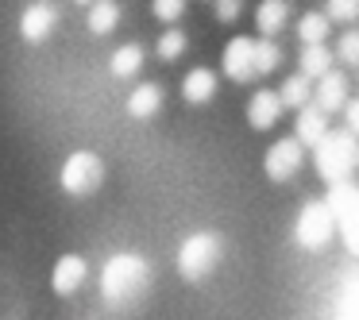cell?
Wrapping results in <instances>:
<instances>
[{
  "instance_id": "23",
  "label": "cell",
  "mask_w": 359,
  "mask_h": 320,
  "mask_svg": "<svg viewBox=\"0 0 359 320\" xmlns=\"http://www.w3.org/2000/svg\"><path fill=\"white\" fill-rule=\"evenodd\" d=\"M182 55H186V35H182L178 27L158 35V58H163V62H178Z\"/></svg>"
},
{
  "instance_id": "26",
  "label": "cell",
  "mask_w": 359,
  "mask_h": 320,
  "mask_svg": "<svg viewBox=\"0 0 359 320\" xmlns=\"http://www.w3.org/2000/svg\"><path fill=\"white\" fill-rule=\"evenodd\" d=\"M151 12H155L163 24H174V20H182V12H186V0H151Z\"/></svg>"
},
{
  "instance_id": "5",
  "label": "cell",
  "mask_w": 359,
  "mask_h": 320,
  "mask_svg": "<svg viewBox=\"0 0 359 320\" xmlns=\"http://www.w3.org/2000/svg\"><path fill=\"white\" fill-rule=\"evenodd\" d=\"M332 232H336V220L328 216L325 201H305L302 212H297V224H294V235L305 251H325L332 243Z\"/></svg>"
},
{
  "instance_id": "3",
  "label": "cell",
  "mask_w": 359,
  "mask_h": 320,
  "mask_svg": "<svg viewBox=\"0 0 359 320\" xmlns=\"http://www.w3.org/2000/svg\"><path fill=\"white\" fill-rule=\"evenodd\" d=\"M220 258H224V235L194 232V235H186V243H182V251H178V274L186 281H205L217 270Z\"/></svg>"
},
{
  "instance_id": "20",
  "label": "cell",
  "mask_w": 359,
  "mask_h": 320,
  "mask_svg": "<svg viewBox=\"0 0 359 320\" xmlns=\"http://www.w3.org/2000/svg\"><path fill=\"white\" fill-rule=\"evenodd\" d=\"M297 58H302V78H325V74L332 70V50H328L325 43L305 47Z\"/></svg>"
},
{
  "instance_id": "8",
  "label": "cell",
  "mask_w": 359,
  "mask_h": 320,
  "mask_svg": "<svg viewBox=\"0 0 359 320\" xmlns=\"http://www.w3.org/2000/svg\"><path fill=\"white\" fill-rule=\"evenodd\" d=\"M251 50H255V39H248V35H236V39L224 47V74L232 81H251V78H255Z\"/></svg>"
},
{
  "instance_id": "16",
  "label": "cell",
  "mask_w": 359,
  "mask_h": 320,
  "mask_svg": "<svg viewBox=\"0 0 359 320\" xmlns=\"http://www.w3.org/2000/svg\"><path fill=\"white\" fill-rule=\"evenodd\" d=\"M286 20H290V0H263L255 8V24H259V32H263V39L278 35L282 27H286Z\"/></svg>"
},
{
  "instance_id": "27",
  "label": "cell",
  "mask_w": 359,
  "mask_h": 320,
  "mask_svg": "<svg viewBox=\"0 0 359 320\" xmlns=\"http://www.w3.org/2000/svg\"><path fill=\"white\" fill-rule=\"evenodd\" d=\"M340 239L348 247V255H359V216L340 220Z\"/></svg>"
},
{
  "instance_id": "28",
  "label": "cell",
  "mask_w": 359,
  "mask_h": 320,
  "mask_svg": "<svg viewBox=\"0 0 359 320\" xmlns=\"http://www.w3.org/2000/svg\"><path fill=\"white\" fill-rule=\"evenodd\" d=\"M243 12V0H217V20L220 24H236Z\"/></svg>"
},
{
  "instance_id": "19",
  "label": "cell",
  "mask_w": 359,
  "mask_h": 320,
  "mask_svg": "<svg viewBox=\"0 0 359 320\" xmlns=\"http://www.w3.org/2000/svg\"><path fill=\"white\" fill-rule=\"evenodd\" d=\"M309 97H313V85H309V78H302V74H290V78L282 81V89H278L282 109H305Z\"/></svg>"
},
{
  "instance_id": "21",
  "label": "cell",
  "mask_w": 359,
  "mask_h": 320,
  "mask_svg": "<svg viewBox=\"0 0 359 320\" xmlns=\"http://www.w3.org/2000/svg\"><path fill=\"white\" fill-rule=\"evenodd\" d=\"M328 20H325V12H305L302 20H297V35H302V43L305 47H317V43H325L328 39Z\"/></svg>"
},
{
  "instance_id": "11",
  "label": "cell",
  "mask_w": 359,
  "mask_h": 320,
  "mask_svg": "<svg viewBox=\"0 0 359 320\" xmlns=\"http://www.w3.org/2000/svg\"><path fill=\"white\" fill-rule=\"evenodd\" d=\"M317 104L320 112H340L344 104H348V78H344V74H336V70H328L325 78H317Z\"/></svg>"
},
{
  "instance_id": "2",
  "label": "cell",
  "mask_w": 359,
  "mask_h": 320,
  "mask_svg": "<svg viewBox=\"0 0 359 320\" xmlns=\"http://www.w3.org/2000/svg\"><path fill=\"white\" fill-rule=\"evenodd\" d=\"M317 158V174L336 186V181H351V174L359 170V139L348 132H325V139L313 147Z\"/></svg>"
},
{
  "instance_id": "12",
  "label": "cell",
  "mask_w": 359,
  "mask_h": 320,
  "mask_svg": "<svg viewBox=\"0 0 359 320\" xmlns=\"http://www.w3.org/2000/svg\"><path fill=\"white\" fill-rule=\"evenodd\" d=\"M325 209H328V216H332L336 224L348 220V216H359V186H351V181H336V186H328Z\"/></svg>"
},
{
  "instance_id": "4",
  "label": "cell",
  "mask_w": 359,
  "mask_h": 320,
  "mask_svg": "<svg viewBox=\"0 0 359 320\" xmlns=\"http://www.w3.org/2000/svg\"><path fill=\"white\" fill-rule=\"evenodd\" d=\"M104 181V162L93 151H74L62 162V189L70 197H93Z\"/></svg>"
},
{
  "instance_id": "9",
  "label": "cell",
  "mask_w": 359,
  "mask_h": 320,
  "mask_svg": "<svg viewBox=\"0 0 359 320\" xmlns=\"http://www.w3.org/2000/svg\"><path fill=\"white\" fill-rule=\"evenodd\" d=\"M55 24H58V12L50 8V4H32V8L20 16V35H24L27 43H43L55 32Z\"/></svg>"
},
{
  "instance_id": "30",
  "label": "cell",
  "mask_w": 359,
  "mask_h": 320,
  "mask_svg": "<svg viewBox=\"0 0 359 320\" xmlns=\"http://www.w3.org/2000/svg\"><path fill=\"white\" fill-rule=\"evenodd\" d=\"M78 4H93V0H78Z\"/></svg>"
},
{
  "instance_id": "18",
  "label": "cell",
  "mask_w": 359,
  "mask_h": 320,
  "mask_svg": "<svg viewBox=\"0 0 359 320\" xmlns=\"http://www.w3.org/2000/svg\"><path fill=\"white\" fill-rule=\"evenodd\" d=\"M120 24V4L116 0H93L89 4V32L93 35H109Z\"/></svg>"
},
{
  "instance_id": "15",
  "label": "cell",
  "mask_w": 359,
  "mask_h": 320,
  "mask_svg": "<svg viewBox=\"0 0 359 320\" xmlns=\"http://www.w3.org/2000/svg\"><path fill=\"white\" fill-rule=\"evenodd\" d=\"M158 109H163V89H158L155 81H143V85L132 89V97H128V116L151 120Z\"/></svg>"
},
{
  "instance_id": "25",
  "label": "cell",
  "mask_w": 359,
  "mask_h": 320,
  "mask_svg": "<svg viewBox=\"0 0 359 320\" xmlns=\"http://www.w3.org/2000/svg\"><path fill=\"white\" fill-rule=\"evenodd\" d=\"M332 58H340L344 66H359V32H344Z\"/></svg>"
},
{
  "instance_id": "22",
  "label": "cell",
  "mask_w": 359,
  "mask_h": 320,
  "mask_svg": "<svg viewBox=\"0 0 359 320\" xmlns=\"http://www.w3.org/2000/svg\"><path fill=\"white\" fill-rule=\"evenodd\" d=\"M278 62H282V50L274 47V39H255V50H251V66H255V74L278 70Z\"/></svg>"
},
{
  "instance_id": "7",
  "label": "cell",
  "mask_w": 359,
  "mask_h": 320,
  "mask_svg": "<svg viewBox=\"0 0 359 320\" xmlns=\"http://www.w3.org/2000/svg\"><path fill=\"white\" fill-rule=\"evenodd\" d=\"M86 274H89V266H86V258H81V255H62L55 263V274H50V289H55L58 297H70V293H78V289H81Z\"/></svg>"
},
{
  "instance_id": "17",
  "label": "cell",
  "mask_w": 359,
  "mask_h": 320,
  "mask_svg": "<svg viewBox=\"0 0 359 320\" xmlns=\"http://www.w3.org/2000/svg\"><path fill=\"white\" fill-rule=\"evenodd\" d=\"M109 70H112V78H135V74L143 70V47L140 43H124V47H116L112 50V58H109Z\"/></svg>"
},
{
  "instance_id": "13",
  "label": "cell",
  "mask_w": 359,
  "mask_h": 320,
  "mask_svg": "<svg viewBox=\"0 0 359 320\" xmlns=\"http://www.w3.org/2000/svg\"><path fill=\"white\" fill-rule=\"evenodd\" d=\"M182 97H186L189 104H209L212 97H217V74L205 70V66L189 70L186 78H182Z\"/></svg>"
},
{
  "instance_id": "29",
  "label": "cell",
  "mask_w": 359,
  "mask_h": 320,
  "mask_svg": "<svg viewBox=\"0 0 359 320\" xmlns=\"http://www.w3.org/2000/svg\"><path fill=\"white\" fill-rule=\"evenodd\" d=\"M340 112H344V132L359 139V101H348Z\"/></svg>"
},
{
  "instance_id": "24",
  "label": "cell",
  "mask_w": 359,
  "mask_h": 320,
  "mask_svg": "<svg viewBox=\"0 0 359 320\" xmlns=\"http://www.w3.org/2000/svg\"><path fill=\"white\" fill-rule=\"evenodd\" d=\"M325 20L328 24H351V20H359V0H328L325 8Z\"/></svg>"
},
{
  "instance_id": "6",
  "label": "cell",
  "mask_w": 359,
  "mask_h": 320,
  "mask_svg": "<svg viewBox=\"0 0 359 320\" xmlns=\"http://www.w3.org/2000/svg\"><path fill=\"white\" fill-rule=\"evenodd\" d=\"M302 162H305V147L290 135V139H278V143L266 147L263 170H266V178H271V181H286V178H294V174L302 170Z\"/></svg>"
},
{
  "instance_id": "14",
  "label": "cell",
  "mask_w": 359,
  "mask_h": 320,
  "mask_svg": "<svg viewBox=\"0 0 359 320\" xmlns=\"http://www.w3.org/2000/svg\"><path fill=\"white\" fill-rule=\"evenodd\" d=\"M325 132H328V116L309 101V104L302 109V116H297V132H294V139L302 143V147H317V143L325 139Z\"/></svg>"
},
{
  "instance_id": "10",
  "label": "cell",
  "mask_w": 359,
  "mask_h": 320,
  "mask_svg": "<svg viewBox=\"0 0 359 320\" xmlns=\"http://www.w3.org/2000/svg\"><path fill=\"white\" fill-rule=\"evenodd\" d=\"M278 116H282V101H278V93H271V89H259V93L248 101V124L255 127V132L274 127Z\"/></svg>"
},
{
  "instance_id": "1",
  "label": "cell",
  "mask_w": 359,
  "mask_h": 320,
  "mask_svg": "<svg viewBox=\"0 0 359 320\" xmlns=\"http://www.w3.org/2000/svg\"><path fill=\"white\" fill-rule=\"evenodd\" d=\"M151 293V266L147 258L132 255H112L101 270V297L112 309H128V305H140Z\"/></svg>"
}]
</instances>
